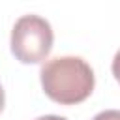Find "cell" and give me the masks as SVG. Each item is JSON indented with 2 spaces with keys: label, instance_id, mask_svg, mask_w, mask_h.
<instances>
[{
  "label": "cell",
  "instance_id": "cell-1",
  "mask_svg": "<svg viewBox=\"0 0 120 120\" xmlns=\"http://www.w3.org/2000/svg\"><path fill=\"white\" fill-rule=\"evenodd\" d=\"M45 96L60 105H77L94 92V69L81 56H54L39 69Z\"/></svg>",
  "mask_w": 120,
  "mask_h": 120
},
{
  "label": "cell",
  "instance_id": "cell-2",
  "mask_svg": "<svg viewBox=\"0 0 120 120\" xmlns=\"http://www.w3.org/2000/svg\"><path fill=\"white\" fill-rule=\"evenodd\" d=\"M54 34L47 19L39 15H22L11 28V54L21 64H39L52 49Z\"/></svg>",
  "mask_w": 120,
  "mask_h": 120
},
{
  "label": "cell",
  "instance_id": "cell-3",
  "mask_svg": "<svg viewBox=\"0 0 120 120\" xmlns=\"http://www.w3.org/2000/svg\"><path fill=\"white\" fill-rule=\"evenodd\" d=\"M92 120H120V111H116V109H107V111L98 112Z\"/></svg>",
  "mask_w": 120,
  "mask_h": 120
},
{
  "label": "cell",
  "instance_id": "cell-4",
  "mask_svg": "<svg viewBox=\"0 0 120 120\" xmlns=\"http://www.w3.org/2000/svg\"><path fill=\"white\" fill-rule=\"evenodd\" d=\"M36 120H68V118L58 116V114H45V116H39V118H36Z\"/></svg>",
  "mask_w": 120,
  "mask_h": 120
},
{
  "label": "cell",
  "instance_id": "cell-5",
  "mask_svg": "<svg viewBox=\"0 0 120 120\" xmlns=\"http://www.w3.org/2000/svg\"><path fill=\"white\" fill-rule=\"evenodd\" d=\"M4 103H6V94H4V88L0 84V112L4 111Z\"/></svg>",
  "mask_w": 120,
  "mask_h": 120
}]
</instances>
